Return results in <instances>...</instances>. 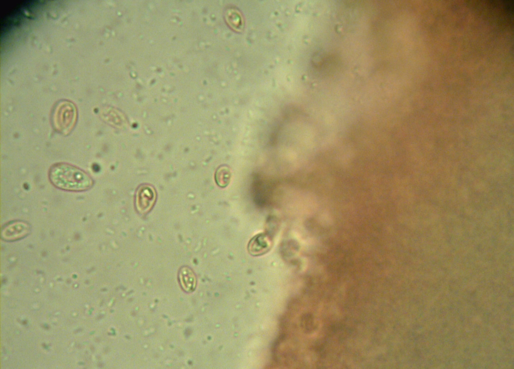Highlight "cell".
Listing matches in <instances>:
<instances>
[{
    "label": "cell",
    "mask_w": 514,
    "mask_h": 369,
    "mask_svg": "<svg viewBox=\"0 0 514 369\" xmlns=\"http://www.w3.org/2000/svg\"><path fill=\"white\" fill-rule=\"evenodd\" d=\"M51 182L58 188L72 191L87 190L93 185L91 177L82 170L69 164L53 165L49 172Z\"/></svg>",
    "instance_id": "cell-1"
},
{
    "label": "cell",
    "mask_w": 514,
    "mask_h": 369,
    "mask_svg": "<svg viewBox=\"0 0 514 369\" xmlns=\"http://www.w3.org/2000/svg\"><path fill=\"white\" fill-rule=\"evenodd\" d=\"M76 118L74 105L69 101H62L56 105L53 111L52 124L57 131L67 134L74 127Z\"/></svg>",
    "instance_id": "cell-2"
},
{
    "label": "cell",
    "mask_w": 514,
    "mask_h": 369,
    "mask_svg": "<svg viewBox=\"0 0 514 369\" xmlns=\"http://www.w3.org/2000/svg\"><path fill=\"white\" fill-rule=\"evenodd\" d=\"M31 227L28 223L20 220L10 222L2 229L1 236L6 241H14L26 236Z\"/></svg>",
    "instance_id": "cell-3"
},
{
    "label": "cell",
    "mask_w": 514,
    "mask_h": 369,
    "mask_svg": "<svg viewBox=\"0 0 514 369\" xmlns=\"http://www.w3.org/2000/svg\"><path fill=\"white\" fill-rule=\"evenodd\" d=\"M156 199L155 191L148 185L141 186L136 195V206L141 213L149 211L153 206Z\"/></svg>",
    "instance_id": "cell-4"
},
{
    "label": "cell",
    "mask_w": 514,
    "mask_h": 369,
    "mask_svg": "<svg viewBox=\"0 0 514 369\" xmlns=\"http://www.w3.org/2000/svg\"><path fill=\"white\" fill-rule=\"evenodd\" d=\"M272 245V240L269 236L265 233H259L249 240L247 250L253 256H259L268 252Z\"/></svg>",
    "instance_id": "cell-5"
},
{
    "label": "cell",
    "mask_w": 514,
    "mask_h": 369,
    "mask_svg": "<svg viewBox=\"0 0 514 369\" xmlns=\"http://www.w3.org/2000/svg\"><path fill=\"white\" fill-rule=\"evenodd\" d=\"M179 280L182 288L187 292H191L195 288L196 280L191 269L188 267L182 268L179 272Z\"/></svg>",
    "instance_id": "cell-6"
},
{
    "label": "cell",
    "mask_w": 514,
    "mask_h": 369,
    "mask_svg": "<svg viewBox=\"0 0 514 369\" xmlns=\"http://www.w3.org/2000/svg\"><path fill=\"white\" fill-rule=\"evenodd\" d=\"M231 173L227 167H220L216 171L215 179L217 185L221 187H225L229 183Z\"/></svg>",
    "instance_id": "cell-7"
},
{
    "label": "cell",
    "mask_w": 514,
    "mask_h": 369,
    "mask_svg": "<svg viewBox=\"0 0 514 369\" xmlns=\"http://www.w3.org/2000/svg\"><path fill=\"white\" fill-rule=\"evenodd\" d=\"M226 21L231 27L236 31L240 30L242 28L241 17L236 11L228 13L226 15Z\"/></svg>",
    "instance_id": "cell-8"
}]
</instances>
